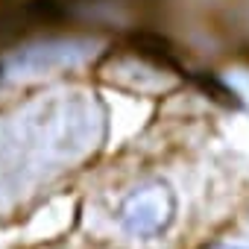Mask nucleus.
I'll list each match as a JSON object with an SVG mask.
<instances>
[{
    "label": "nucleus",
    "instance_id": "1",
    "mask_svg": "<svg viewBox=\"0 0 249 249\" xmlns=\"http://www.w3.org/2000/svg\"><path fill=\"white\" fill-rule=\"evenodd\" d=\"M196 79V85L208 94V97H214V100H220V103H226V106H234V108H240V97H237V91L234 88H229L223 79H217L214 73H199V76H194Z\"/></svg>",
    "mask_w": 249,
    "mask_h": 249
}]
</instances>
